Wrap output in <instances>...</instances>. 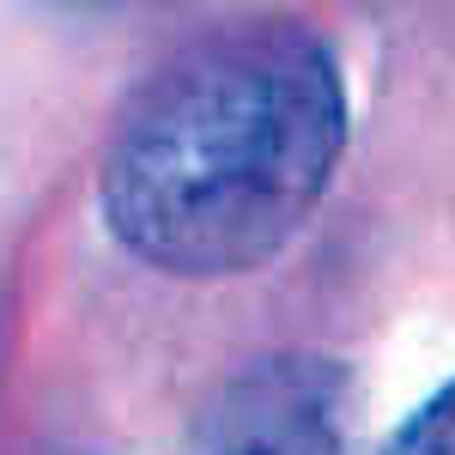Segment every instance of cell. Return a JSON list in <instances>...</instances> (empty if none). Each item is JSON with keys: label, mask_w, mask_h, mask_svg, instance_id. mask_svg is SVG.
Returning a JSON list of instances; mask_svg holds the SVG:
<instances>
[{"label": "cell", "mask_w": 455, "mask_h": 455, "mask_svg": "<svg viewBox=\"0 0 455 455\" xmlns=\"http://www.w3.org/2000/svg\"><path fill=\"white\" fill-rule=\"evenodd\" d=\"M347 146V79L304 25H249L176 55L128 104L98 201L116 243L176 280L274 261Z\"/></svg>", "instance_id": "obj_1"}, {"label": "cell", "mask_w": 455, "mask_h": 455, "mask_svg": "<svg viewBox=\"0 0 455 455\" xmlns=\"http://www.w3.org/2000/svg\"><path fill=\"white\" fill-rule=\"evenodd\" d=\"M188 455H352L347 377L310 352L255 358L207 401Z\"/></svg>", "instance_id": "obj_2"}, {"label": "cell", "mask_w": 455, "mask_h": 455, "mask_svg": "<svg viewBox=\"0 0 455 455\" xmlns=\"http://www.w3.org/2000/svg\"><path fill=\"white\" fill-rule=\"evenodd\" d=\"M383 455H455V383H443L425 407L395 425Z\"/></svg>", "instance_id": "obj_3"}]
</instances>
